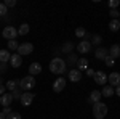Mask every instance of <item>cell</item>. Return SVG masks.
<instances>
[{
  "label": "cell",
  "instance_id": "obj_1",
  "mask_svg": "<svg viewBox=\"0 0 120 119\" xmlns=\"http://www.w3.org/2000/svg\"><path fill=\"white\" fill-rule=\"evenodd\" d=\"M66 68H67V63H66L63 58H53L50 61V71L53 74H64L66 73Z\"/></svg>",
  "mask_w": 120,
  "mask_h": 119
},
{
  "label": "cell",
  "instance_id": "obj_2",
  "mask_svg": "<svg viewBox=\"0 0 120 119\" xmlns=\"http://www.w3.org/2000/svg\"><path fill=\"white\" fill-rule=\"evenodd\" d=\"M93 116L96 119H104L107 116V106H106V103H102V101H98V103H94L93 105Z\"/></svg>",
  "mask_w": 120,
  "mask_h": 119
},
{
  "label": "cell",
  "instance_id": "obj_3",
  "mask_svg": "<svg viewBox=\"0 0 120 119\" xmlns=\"http://www.w3.org/2000/svg\"><path fill=\"white\" fill-rule=\"evenodd\" d=\"M19 87H21V90H24V92H29V90H32L34 87H35V77L34 76H26V77H22L21 81H19Z\"/></svg>",
  "mask_w": 120,
  "mask_h": 119
},
{
  "label": "cell",
  "instance_id": "obj_4",
  "mask_svg": "<svg viewBox=\"0 0 120 119\" xmlns=\"http://www.w3.org/2000/svg\"><path fill=\"white\" fill-rule=\"evenodd\" d=\"M18 55L19 56H27V55H30L32 52H34V45L32 44H29V42H26V44H21V45L18 47Z\"/></svg>",
  "mask_w": 120,
  "mask_h": 119
},
{
  "label": "cell",
  "instance_id": "obj_5",
  "mask_svg": "<svg viewBox=\"0 0 120 119\" xmlns=\"http://www.w3.org/2000/svg\"><path fill=\"white\" fill-rule=\"evenodd\" d=\"M2 36L8 40H16V36H18V29L13 28V26H7V28L2 31Z\"/></svg>",
  "mask_w": 120,
  "mask_h": 119
},
{
  "label": "cell",
  "instance_id": "obj_6",
  "mask_svg": "<svg viewBox=\"0 0 120 119\" xmlns=\"http://www.w3.org/2000/svg\"><path fill=\"white\" fill-rule=\"evenodd\" d=\"M34 98H35V95L32 93V92H22V95H21V105L22 106H30L32 105V101H34Z\"/></svg>",
  "mask_w": 120,
  "mask_h": 119
},
{
  "label": "cell",
  "instance_id": "obj_7",
  "mask_svg": "<svg viewBox=\"0 0 120 119\" xmlns=\"http://www.w3.org/2000/svg\"><path fill=\"white\" fill-rule=\"evenodd\" d=\"M66 89V79L64 77H58L55 82H53V90L56 93H59V92H63Z\"/></svg>",
  "mask_w": 120,
  "mask_h": 119
},
{
  "label": "cell",
  "instance_id": "obj_8",
  "mask_svg": "<svg viewBox=\"0 0 120 119\" xmlns=\"http://www.w3.org/2000/svg\"><path fill=\"white\" fill-rule=\"evenodd\" d=\"M93 77H94V82L98 84V85H104V84L107 82V74L102 73V71H96Z\"/></svg>",
  "mask_w": 120,
  "mask_h": 119
},
{
  "label": "cell",
  "instance_id": "obj_9",
  "mask_svg": "<svg viewBox=\"0 0 120 119\" xmlns=\"http://www.w3.org/2000/svg\"><path fill=\"white\" fill-rule=\"evenodd\" d=\"M107 81L111 84V87H119L120 85V73H111L107 76Z\"/></svg>",
  "mask_w": 120,
  "mask_h": 119
},
{
  "label": "cell",
  "instance_id": "obj_10",
  "mask_svg": "<svg viewBox=\"0 0 120 119\" xmlns=\"http://www.w3.org/2000/svg\"><path fill=\"white\" fill-rule=\"evenodd\" d=\"M90 50H91V42H88V40H82L77 45V52L79 53H88Z\"/></svg>",
  "mask_w": 120,
  "mask_h": 119
},
{
  "label": "cell",
  "instance_id": "obj_11",
  "mask_svg": "<svg viewBox=\"0 0 120 119\" xmlns=\"http://www.w3.org/2000/svg\"><path fill=\"white\" fill-rule=\"evenodd\" d=\"M11 103H13V95H11V93H3V95L0 97V105H2L3 108H8Z\"/></svg>",
  "mask_w": 120,
  "mask_h": 119
},
{
  "label": "cell",
  "instance_id": "obj_12",
  "mask_svg": "<svg viewBox=\"0 0 120 119\" xmlns=\"http://www.w3.org/2000/svg\"><path fill=\"white\" fill-rule=\"evenodd\" d=\"M10 64L13 68H19L22 64V56H19L18 53H13V55L10 56Z\"/></svg>",
  "mask_w": 120,
  "mask_h": 119
},
{
  "label": "cell",
  "instance_id": "obj_13",
  "mask_svg": "<svg viewBox=\"0 0 120 119\" xmlns=\"http://www.w3.org/2000/svg\"><path fill=\"white\" fill-rule=\"evenodd\" d=\"M101 90H91V93H90V97H88V101L90 103H98V101H101Z\"/></svg>",
  "mask_w": 120,
  "mask_h": 119
},
{
  "label": "cell",
  "instance_id": "obj_14",
  "mask_svg": "<svg viewBox=\"0 0 120 119\" xmlns=\"http://www.w3.org/2000/svg\"><path fill=\"white\" fill-rule=\"evenodd\" d=\"M80 79H82V73L79 69H71L69 71V81L71 82H79Z\"/></svg>",
  "mask_w": 120,
  "mask_h": 119
},
{
  "label": "cell",
  "instance_id": "obj_15",
  "mask_svg": "<svg viewBox=\"0 0 120 119\" xmlns=\"http://www.w3.org/2000/svg\"><path fill=\"white\" fill-rule=\"evenodd\" d=\"M107 55H109V50H107V48H104V47H98V48H96V52H94V56H96L98 60H104Z\"/></svg>",
  "mask_w": 120,
  "mask_h": 119
},
{
  "label": "cell",
  "instance_id": "obj_16",
  "mask_svg": "<svg viewBox=\"0 0 120 119\" xmlns=\"http://www.w3.org/2000/svg\"><path fill=\"white\" fill-rule=\"evenodd\" d=\"M42 73V64H38V63H32V64H29V74L30 76H37V74Z\"/></svg>",
  "mask_w": 120,
  "mask_h": 119
},
{
  "label": "cell",
  "instance_id": "obj_17",
  "mask_svg": "<svg viewBox=\"0 0 120 119\" xmlns=\"http://www.w3.org/2000/svg\"><path fill=\"white\" fill-rule=\"evenodd\" d=\"M109 56H112L114 60H115V58H120V45L119 44H114V45L109 48Z\"/></svg>",
  "mask_w": 120,
  "mask_h": 119
},
{
  "label": "cell",
  "instance_id": "obj_18",
  "mask_svg": "<svg viewBox=\"0 0 120 119\" xmlns=\"http://www.w3.org/2000/svg\"><path fill=\"white\" fill-rule=\"evenodd\" d=\"M77 69L82 73V71H86L88 69V60L86 58H80V60H77Z\"/></svg>",
  "mask_w": 120,
  "mask_h": 119
},
{
  "label": "cell",
  "instance_id": "obj_19",
  "mask_svg": "<svg viewBox=\"0 0 120 119\" xmlns=\"http://www.w3.org/2000/svg\"><path fill=\"white\" fill-rule=\"evenodd\" d=\"M10 56H11V53H10L8 50H0V63H2V64L8 63Z\"/></svg>",
  "mask_w": 120,
  "mask_h": 119
},
{
  "label": "cell",
  "instance_id": "obj_20",
  "mask_svg": "<svg viewBox=\"0 0 120 119\" xmlns=\"http://www.w3.org/2000/svg\"><path fill=\"white\" fill-rule=\"evenodd\" d=\"M101 95L102 97H112L114 95V87H111V85H106V87H102V90H101Z\"/></svg>",
  "mask_w": 120,
  "mask_h": 119
},
{
  "label": "cell",
  "instance_id": "obj_21",
  "mask_svg": "<svg viewBox=\"0 0 120 119\" xmlns=\"http://www.w3.org/2000/svg\"><path fill=\"white\" fill-rule=\"evenodd\" d=\"M18 85H19V82H18V81H13V79H11V81H8V82L5 84L7 90H11V92L16 90V87H18Z\"/></svg>",
  "mask_w": 120,
  "mask_h": 119
},
{
  "label": "cell",
  "instance_id": "obj_22",
  "mask_svg": "<svg viewBox=\"0 0 120 119\" xmlns=\"http://www.w3.org/2000/svg\"><path fill=\"white\" fill-rule=\"evenodd\" d=\"M109 29H111L112 32H117L120 29V21L119 19H112L111 23H109Z\"/></svg>",
  "mask_w": 120,
  "mask_h": 119
},
{
  "label": "cell",
  "instance_id": "obj_23",
  "mask_svg": "<svg viewBox=\"0 0 120 119\" xmlns=\"http://www.w3.org/2000/svg\"><path fill=\"white\" fill-rule=\"evenodd\" d=\"M29 24L27 23H24V24H21V26H19V29H18V34L19 36H26V34H27L29 32Z\"/></svg>",
  "mask_w": 120,
  "mask_h": 119
},
{
  "label": "cell",
  "instance_id": "obj_24",
  "mask_svg": "<svg viewBox=\"0 0 120 119\" xmlns=\"http://www.w3.org/2000/svg\"><path fill=\"white\" fill-rule=\"evenodd\" d=\"M19 44L16 42V40H8V50H13V52H16L18 50Z\"/></svg>",
  "mask_w": 120,
  "mask_h": 119
},
{
  "label": "cell",
  "instance_id": "obj_25",
  "mask_svg": "<svg viewBox=\"0 0 120 119\" xmlns=\"http://www.w3.org/2000/svg\"><path fill=\"white\" fill-rule=\"evenodd\" d=\"M75 36L77 37H88V34H86V31L83 28H77L75 29Z\"/></svg>",
  "mask_w": 120,
  "mask_h": 119
},
{
  "label": "cell",
  "instance_id": "obj_26",
  "mask_svg": "<svg viewBox=\"0 0 120 119\" xmlns=\"http://www.w3.org/2000/svg\"><path fill=\"white\" fill-rule=\"evenodd\" d=\"M5 119H22V118H21V114H19V113H16V111H11V113H10V114H8Z\"/></svg>",
  "mask_w": 120,
  "mask_h": 119
},
{
  "label": "cell",
  "instance_id": "obj_27",
  "mask_svg": "<svg viewBox=\"0 0 120 119\" xmlns=\"http://www.w3.org/2000/svg\"><path fill=\"white\" fill-rule=\"evenodd\" d=\"M104 63H106V66H114V63H115V60H114V58H112V56H106V58H104Z\"/></svg>",
  "mask_w": 120,
  "mask_h": 119
},
{
  "label": "cell",
  "instance_id": "obj_28",
  "mask_svg": "<svg viewBox=\"0 0 120 119\" xmlns=\"http://www.w3.org/2000/svg\"><path fill=\"white\" fill-rule=\"evenodd\" d=\"M119 5H120L119 0H109V7H111V10H117Z\"/></svg>",
  "mask_w": 120,
  "mask_h": 119
},
{
  "label": "cell",
  "instance_id": "obj_29",
  "mask_svg": "<svg viewBox=\"0 0 120 119\" xmlns=\"http://www.w3.org/2000/svg\"><path fill=\"white\" fill-rule=\"evenodd\" d=\"M109 15H111L112 19H119V16H120V13L117 11V10H111V11H109Z\"/></svg>",
  "mask_w": 120,
  "mask_h": 119
},
{
  "label": "cell",
  "instance_id": "obj_30",
  "mask_svg": "<svg viewBox=\"0 0 120 119\" xmlns=\"http://www.w3.org/2000/svg\"><path fill=\"white\" fill-rule=\"evenodd\" d=\"M3 3H5V7H7V8H11V7H15V5H16V0H5Z\"/></svg>",
  "mask_w": 120,
  "mask_h": 119
},
{
  "label": "cell",
  "instance_id": "obj_31",
  "mask_svg": "<svg viewBox=\"0 0 120 119\" xmlns=\"http://www.w3.org/2000/svg\"><path fill=\"white\" fill-rule=\"evenodd\" d=\"M7 11H8V8L5 7V3H0V16H5Z\"/></svg>",
  "mask_w": 120,
  "mask_h": 119
},
{
  "label": "cell",
  "instance_id": "obj_32",
  "mask_svg": "<svg viewBox=\"0 0 120 119\" xmlns=\"http://www.w3.org/2000/svg\"><path fill=\"white\" fill-rule=\"evenodd\" d=\"M93 44H96V45H98V44H101V36H93V42H91V45Z\"/></svg>",
  "mask_w": 120,
  "mask_h": 119
},
{
  "label": "cell",
  "instance_id": "obj_33",
  "mask_svg": "<svg viewBox=\"0 0 120 119\" xmlns=\"http://www.w3.org/2000/svg\"><path fill=\"white\" fill-rule=\"evenodd\" d=\"M94 73H96V71H94V69H91V68H88V69H86V74H88L90 77H93V76H94Z\"/></svg>",
  "mask_w": 120,
  "mask_h": 119
},
{
  "label": "cell",
  "instance_id": "obj_34",
  "mask_svg": "<svg viewBox=\"0 0 120 119\" xmlns=\"http://www.w3.org/2000/svg\"><path fill=\"white\" fill-rule=\"evenodd\" d=\"M2 113H3V114H5V118H7V116H8L10 113H11V110H10V106H8V108H3V111H2Z\"/></svg>",
  "mask_w": 120,
  "mask_h": 119
},
{
  "label": "cell",
  "instance_id": "obj_35",
  "mask_svg": "<svg viewBox=\"0 0 120 119\" xmlns=\"http://www.w3.org/2000/svg\"><path fill=\"white\" fill-rule=\"evenodd\" d=\"M5 90H7V87H5V85L2 84V85H0V97H2V95L5 93Z\"/></svg>",
  "mask_w": 120,
  "mask_h": 119
},
{
  "label": "cell",
  "instance_id": "obj_36",
  "mask_svg": "<svg viewBox=\"0 0 120 119\" xmlns=\"http://www.w3.org/2000/svg\"><path fill=\"white\" fill-rule=\"evenodd\" d=\"M64 50H66V52L72 50V44H66V45H64Z\"/></svg>",
  "mask_w": 120,
  "mask_h": 119
},
{
  "label": "cell",
  "instance_id": "obj_37",
  "mask_svg": "<svg viewBox=\"0 0 120 119\" xmlns=\"http://www.w3.org/2000/svg\"><path fill=\"white\" fill-rule=\"evenodd\" d=\"M114 93H115V95H119V97H120V85H119V87H115V90H114Z\"/></svg>",
  "mask_w": 120,
  "mask_h": 119
},
{
  "label": "cell",
  "instance_id": "obj_38",
  "mask_svg": "<svg viewBox=\"0 0 120 119\" xmlns=\"http://www.w3.org/2000/svg\"><path fill=\"white\" fill-rule=\"evenodd\" d=\"M5 71V66H0V73H3Z\"/></svg>",
  "mask_w": 120,
  "mask_h": 119
},
{
  "label": "cell",
  "instance_id": "obj_39",
  "mask_svg": "<svg viewBox=\"0 0 120 119\" xmlns=\"http://www.w3.org/2000/svg\"><path fill=\"white\" fill-rule=\"evenodd\" d=\"M0 119H5V114L3 113H0Z\"/></svg>",
  "mask_w": 120,
  "mask_h": 119
},
{
  "label": "cell",
  "instance_id": "obj_40",
  "mask_svg": "<svg viewBox=\"0 0 120 119\" xmlns=\"http://www.w3.org/2000/svg\"><path fill=\"white\" fill-rule=\"evenodd\" d=\"M0 85H2V77H0Z\"/></svg>",
  "mask_w": 120,
  "mask_h": 119
},
{
  "label": "cell",
  "instance_id": "obj_41",
  "mask_svg": "<svg viewBox=\"0 0 120 119\" xmlns=\"http://www.w3.org/2000/svg\"><path fill=\"white\" fill-rule=\"evenodd\" d=\"M119 21H120V16H119Z\"/></svg>",
  "mask_w": 120,
  "mask_h": 119
}]
</instances>
